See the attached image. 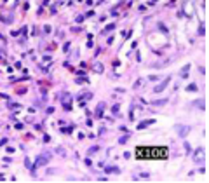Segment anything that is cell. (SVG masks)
<instances>
[{"label":"cell","mask_w":209,"mask_h":183,"mask_svg":"<svg viewBox=\"0 0 209 183\" xmlns=\"http://www.w3.org/2000/svg\"><path fill=\"white\" fill-rule=\"evenodd\" d=\"M49 159H51V153H42V155H38L37 159H35V166H33V169H37V167H40V166H45L47 162H49ZM35 174V173H33Z\"/></svg>","instance_id":"1"},{"label":"cell","mask_w":209,"mask_h":183,"mask_svg":"<svg viewBox=\"0 0 209 183\" xmlns=\"http://www.w3.org/2000/svg\"><path fill=\"white\" fill-rule=\"evenodd\" d=\"M204 157H206V150L200 146V148H197L195 150V153H193V160L195 162H202L204 160Z\"/></svg>","instance_id":"2"},{"label":"cell","mask_w":209,"mask_h":183,"mask_svg":"<svg viewBox=\"0 0 209 183\" xmlns=\"http://www.w3.org/2000/svg\"><path fill=\"white\" fill-rule=\"evenodd\" d=\"M169 80H171V77H166V78H164V82H160L159 85H155V87H153V93H160V91H164V89L167 87Z\"/></svg>","instance_id":"3"},{"label":"cell","mask_w":209,"mask_h":183,"mask_svg":"<svg viewBox=\"0 0 209 183\" xmlns=\"http://www.w3.org/2000/svg\"><path fill=\"white\" fill-rule=\"evenodd\" d=\"M61 101H63L65 108H66V110H70V94H68V93H65V94L61 96Z\"/></svg>","instance_id":"4"},{"label":"cell","mask_w":209,"mask_h":183,"mask_svg":"<svg viewBox=\"0 0 209 183\" xmlns=\"http://www.w3.org/2000/svg\"><path fill=\"white\" fill-rule=\"evenodd\" d=\"M188 131H190V127H186V126H178V134H179V136H186Z\"/></svg>","instance_id":"5"},{"label":"cell","mask_w":209,"mask_h":183,"mask_svg":"<svg viewBox=\"0 0 209 183\" xmlns=\"http://www.w3.org/2000/svg\"><path fill=\"white\" fill-rule=\"evenodd\" d=\"M103 108H104V103H99V105H98V108H96V117H101V115H103V113H101V112H103Z\"/></svg>","instance_id":"6"},{"label":"cell","mask_w":209,"mask_h":183,"mask_svg":"<svg viewBox=\"0 0 209 183\" xmlns=\"http://www.w3.org/2000/svg\"><path fill=\"white\" fill-rule=\"evenodd\" d=\"M150 124H153V120H143L139 126H138V129H145L146 126H150Z\"/></svg>","instance_id":"7"},{"label":"cell","mask_w":209,"mask_h":183,"mask_svg":"<svg viewBox=\"0 0 209 183\" xmlns=\"http://www.w3.org/2000/svg\"><path fill=\"white\" fill-rule=\"evenodd\" d=\"M56 153H59L61 157H65V155H66V150H65L63 146H58V148H56Z\"/></svg>","instance_id":"8"},{"label":"cell","mask_w":209,"mask_h":183,"mask_svg":"<svg viewBox=\"0 0 209 183\" xmlns=\"http://www.w3.org/2000/svg\"><path fill=\"white\" fill-rule=\"evenodd\" d=\"M25 164H26V167H28V169H30V173H32V174H33V166H32V162H30V159H28V157H26V159H25Z\"/></svg>","instance_id":"9"},{"label":"cell","mask_w":209,"mask_h":183,"mask_svg":"<svg viewBox=\"0 0 209 183\" xmlns=\"http://www.w3.org/2000/svg\"><path fill=\"white\" fill-rule=\"evenodd\" d=\"M94 70H96L98 73H101V72H103V65H101V63H94Z\"/></svg>","instance_id":"10"},{"label":"cell","mask_w":209,"mask_h":183,"mask_svg":"<svg viewBox=\"0 0 209 183\" xmlns=\"http://www.w3.org/2000/svg\"><path fill=\"white\" fill-rule=\"evenodd\" d=\"M106 173H119V167H115V166H112V167H106L104 169Z\"/></svg>","instance_id":"11"},{"label":"cell","mask_w":209,"mask_h":183,"mask_svg":"<svg viewBox=\"0 0 209 183\" xmlns=\"http://www.w3.org/2000/svg\"><path fill=\"white\" fill-rule=\"evenodd\" d=\"M113 28H115V25H113V23H112V25H106V28H104V32H103V33H108V32H112Z\"/></svg>","instance_id":"12"},{"label":"cell","mask_w":209,"mask_h":183,"mask_svg":"<svg viewBox=\"0 0 209 183\" xmlns=\"http://www.w3.org/2000/svg\"><path fill=\"white\" fill-rule=\"evenodd\" d=\"M119 110H120V105H113V108H112L113 115H119Z\"/></svg>","instance_id":"13"},{"label":"cell","mask_w":209,"mask_h":183,"mask_svg":"<svg viewBox=\"0 0 209 183\" xmlns=\"http://www.w3.org/2000/svg\"><path fill=\"white\" fill-rule=\"evenodd\" d=\"M96 152H98V146H91L87 153H89V155H92V153H96Z\"/></svg>","instance_id":"14"},{"label":"cell","mask_w":209,"mask_h":183,"mask_svg":"<svg viewBox=\"0 0 209 183\" xmlns=\"http://www.w3.org/2000/svg\"><path fill=\"white\" fill-rule=\"evenodd\" d=\"M188 68H190V66L186 65V66H185V68L181 70V77H186V72H188Z\"/></svg>","instance_id":"15"},{"label":"cell","mask_w":209,"mask_h":183,"mask_svg":"<svg viewBox=\"0 0 209 183\" xmlns=\"http://www.w3.org/2000/svg\"><path fill=\"white\" fill-rule=\"evenodd\" d=\"M141 84H143V80L139 78V80H136V84H134V89H139L141 87Z\"/></svg>","instance_id":"16"},{"label":"cell","mask_w":209,"mask_h":183,"mask_svg":"<svg viewBox=\"0 0 209 183\" xmlns=\"http://www.w3.org/2000/svg\"><path fill=\"white\" fill-rule=\"evenodd\" d=\"M186 89H188V91H195V89H197V87H195V84H192V85H188V87H186Z\"/></svg>","instance_id":"17"},{"label":"cell","mask_w":209,"mask_h":183,"mask_svg":"<svg viewBox=\"0 0 209 183\" xmlns=\"http://www.w3.org/2000/svg\"><path fill=\"white\" fill-rule=\"evenodd\" d=\"M120 143H122V145L127 143V136H122V138H120Z\"/></svg>","instance_id":"18"}]
</instances>
